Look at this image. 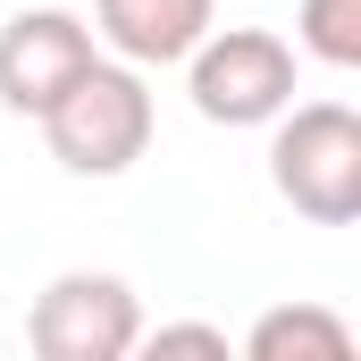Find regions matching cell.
<instances>
[{
  "label": "cell",
  "instance_id": "8992f818",
  "mask_svg": "<svg viewBox=\"0 0 361 361\" xmlns=\"http://www.w3.org/2000/svg\"><path fill=\"white\" fill-rule=\"evenodd\" d=\"M210 17L219 0H92V42H109L126 68H177Z\"/></svg>",
  "mask_w": 361,
  "mask_h": 361
},
{
  "label": "cell",
  "instance_id": "52a82bcc",
  "mask_svg": "<svg viewBox=\"0 0 361 361\" xmlns=\"http://www.w3.org/2000/svg\"><path fill=\"white\" fill-rule=\"evenodd\" d=\"M244 353L252 361H353V328L328 302H277V311L252 319Z\"/></svg>",
  "mask_w": 361,
  "mask_h": 361
},
{
  "label": "cell",
  "instance_id": "ba28073f",
  "mask_svg": "<svg viewBox=\"0 0 361 361\" xmlns=\"http://www.w3.org/2000/svg\"><path fill=\"white\" fill-rule=\"evenodd\" d=\"M294 34L319 68H361V0H302Z\"/></svg>",
  "mask_w": 361,
  "mask_h": 361
},
{
  "label": "cell",
  "instance_id": "5b68a950",
  "mask_svg": "<svg viewBox=\"0 0 361 361\" xmlns=\"http://www.w3.org/2000/svg\"><path fill=\"white\" fill-rule=\"evenodd\" d=\"M92 59H101V42H92V25L76 8H17L0 25V109L42 118Z\"/></svg>",
  "mask_w": 361,
  "mask_h": 361
},
{
  "label": "cell",
  "instance_id": "3957f363",
  "mask_svg": "<svg viewBox=\"0 0 361 361\" xmlns=\"http://www.w3.org/2000/svg\"><path fill=\"white\" fill-rule=\"evenodd\" d=\"M177 68L210 126H269L294 101V42L269 25H210Z\"/></svg>",
  "mask_w": 361,
  "mask_h": 361
},
{
  "label": "cell",
  "instance_id": "277c9868",
  "mask_svg": "<svg viewBox=\"0 0 361 361\" xmlns=\"http://www.w3.org/2000/svg\"><path fill=\"white\" fill-rule=\"evenodd\" d=\"M135 336H143V294L118 269H59L25 311V345L42 361H126Z\"/></svg>",
  "mask_w": 361,
  "mask_h": 361
},
{
  "label": "cell",
  "instance_id": "7a4b0ae2",
  "mask_svg": "<svg viewBox=\"0 0 361 361\" xmlns=\"http://www.w3.org/2000/svg\"><path fill=\"white\" fill-rule=\"evenodd\" d=\"M34 126H42V143L68 177H126L152 152V85L126 59H92Z\"/></svg>",
  "mask_w": 361,
  "mask_h": 361
},
{
  "label": "cell",
  "instance_id": "6da1fadb",
  "mask_svg": "<svg viewBox=\"0 0 361 361\" xmlns=\"http://www.w3.org/2000/svg\"><path fill=\"white\" fill-rule=\"evenodd\" d=\"M269 185L277 202L311 227L361 219V118L345 101H286L269 118Z\"/></svg>",
  "mask_w": 361,
  "mask_h": 361
},
{
  "label": "cell",
  "instance_id": "9c48e42d",
  "mask_svg": "<svg viewBox=\"0 0 361 361\" xmlns=\"http://www.w3.org/2000/svg\"><path fill=\"white\" fill-rule=\"evenodd\" d=\"M135 353H210L227 361V328H202V319H177V328H143Z\"/></svg>",
  "mask_w": 361,
  "mask_h": 361
}]
</instances>
